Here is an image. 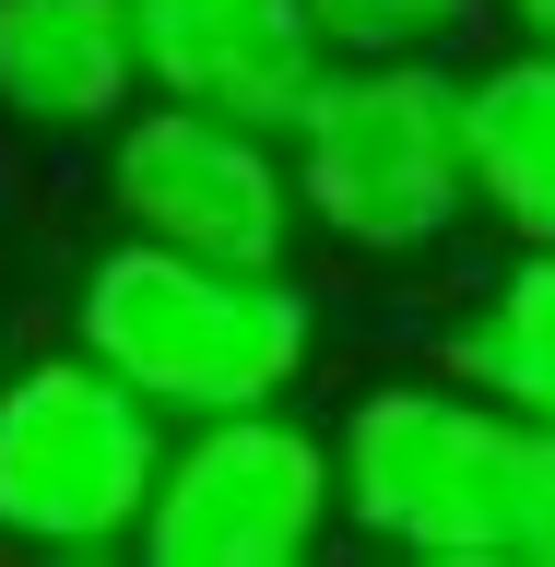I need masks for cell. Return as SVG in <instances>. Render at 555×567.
I'll list each match as a JSON object with an SVG mask.
<instances>
[{"mask_svg":"<svg viewBox=\"0 0 555 567\" xmlns=\"http://www.w3.org/2000/svg\"><path fill=\"white\" fill-rule=\"evenodd\" d=\"M71 343L131 379L154 414H237L296 402L319 367V284L296 260H202V248L106 237L71 284Z\"/></svg>","mask_w":555,"mask_h":567,"instance_id":"obj_1","label":"cell"},{"mask_svg":"<svg viewBox=\"0 0 555 567\" xmlns=\"http://www.w3.org/2000/svg\"><path fill=\"white\" fill-rule=\"evenodd\" d=\"M521 461L532 425L450 367L367 379L331 425V496L343 532L402 567H521Z\"/></svg>","mask_w":555,"mask_h":567,"instance_id":"obj_2","label":"cell"},{"mask_svg":"<svg viewBox=\"0 0 555 567\" xmlns=\"http://www.w3.org/2000/svg\"><path fill=\"white\" fill-rule=\"evenodd\" d=\"M284 166L308 237L343 260H438L473 225V166H461V60H331L308 106L284 118Z\"/></svg>","mask_w":555,"mask_h":567,"instance_id":"obj_3","label":"cell"},{"mask_svg":"<svg viewBox=\"0 0 555 567\" xmlns=\"http://www.w3.org/2000/svg\"><path fill=\"white\" fill-rule=\"evenodd\" d=\"M166 461V414L83 343L0 367V544L12 556H131Z\"/></svg>","mask_w":555,"mask_h":567,"instance_id":"obj_4","label":"cell"},{"mask_svg":"<svg viewBox=\"0 0 555 567\" xmlns=\"http://www.w3.org/2000/svg\"><path fill=\"white\" fill-rule=\"evenodd\" d=\"M343 532L331 496V425L237 402V414H177L154 496H142V544L154 567H308Z\"/></svg>","mask_w":555,"mask_h":567,"instance_id":"obj_5","label":"cell"},{"mask_svg":"<svg viewBox=\"0 0 555 567\" xmlns=\"http://www.w3.org/2000/svg\"><path fill=\"white\" fill-rule=\"evenodd\" d=\"M106 213H119V237L202 248V260H296L308 237L284 131L189 95H131V118L106 131Z\"/></svg>","mask_w":555,"mask_h":567,"instance_id":"obj_6","label":"cell"},{"mask_svg":"<svg viewBox=\"0 0 555 567\" xmlns=\"http://www.w3.org/2000/svg\"><path fill=\"white\" fill-rule=\"evenodd\" d=\"M131 48L142 95H189L225 118H260V131H284L331 71L308 0H131Z\"/></svg>","mask_w":555,"mask_h":567,"instance_id":"obj_7","label":"cell"},{"mask_svg":"<svg viewBox=\"0 0 555 567\" xmlns=\"http://www.w3.org/2000/svg\"><path fill=\"white\" fill-rule=\"evenodd\" d=\"M131 95V0H0V118L24 142H106Z\"/></svg>","mask_w":555,"mask_h":567,"instance_id":"obj_8","label":"cell"},{"mask_svg":"<svg viewBox=\"0 0 555 567\" xmlns=\"http://www.w3.org/2000/svg\"><path fill=\"white\" fill-rule=\"evenodd\" d=\"M461 166L473 213L508 248H555V35H521L461 71Z\"/></svg>","mask_w":555,"mask_h":567,"instance_id":"obj_9","label":"cell"},{"mask_svg":"<svg viewBox=\"0 0 555 567\" xmlns=\"http://www.w3.org/2000/svg\"><path fill=\"white\" fill-rule=\"evenodd\" d=\"M438 367L461 390L508 402L521 425H555V248H508L485 284H461Z\"/></svg>","mask_w":555,"mask_h":567,"instance_id":"obj_10","label":"cell"},{"mask_svg":"<svg viewBox=\"0 0 555 567\" xmlns=\"http://www.w3.org/2000/svg\"><path fill=\"white\" fill-rule=\"evenodd\" d=\"M331 60H461L496 24V0H308Z\"/></svg>","mask_w":555,"mask_h":567,"instance_id":"obj_11","label":"cell"},{"mask_svg":"<svg viewBox=\"0 0 555 567\" xmlns=\"http://www.w3.org/2000/svg\"><path fill=\"white\" fill-rule=\"evenodd\" d=\"M521 567H555V425H532L521 461Z\"/></svg>","mask_w":555,"mask_h":567,"instance_id":"obj_12","label":"cell"},{"mask_svg":"<svg viewBox=\"0 0 555 567\" xmlns=\"http://www.w3.org/2000/svg\"><path fill=\"white\" fill-rule=\"evenodd\" d=\"M496 24L508 35H555V0H496Z\"/></svg>","mask_w":555,"mask_h":567,"instance_id":"obj_13","label":"cell"}]
</instances>
